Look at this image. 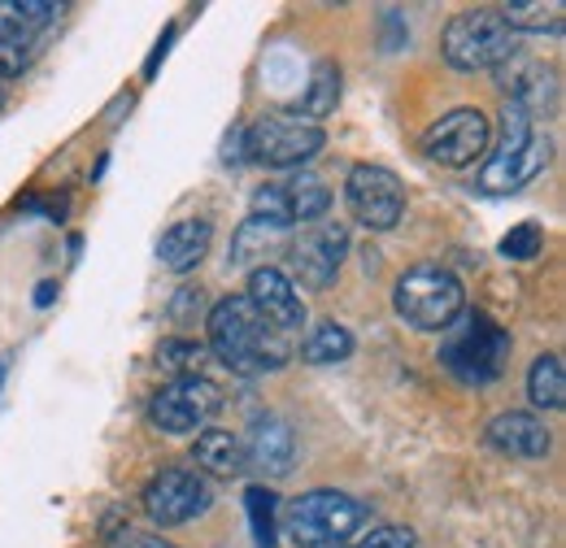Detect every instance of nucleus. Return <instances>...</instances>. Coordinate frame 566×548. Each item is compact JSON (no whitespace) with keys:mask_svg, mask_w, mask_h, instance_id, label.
Masks as SVG:
<instances>
[{"mask_svg":"<svg viewBox=\"0 0 566 548\" xmlns=\"http://www.w3.org/2000/svg\"><path fill=\"white\" fill-rule=\"evenodd\" d=\"M287 188V209H292V222H314V218H323L327 209H332V192H327V183H318V179H296V183H283Z\"/></svg>","mask_w":566,"mask_h":548,"instance_id":"a878e982","label":"nucleus"},{"mask_svg":"<svg viewBox=\"0 0 566 548\" xmlns=\"http://www.w3.org/2000/svg\"><path fill=\"white\" fill-rule=\"evenodd\" d=\"M496 18L510 27V31H532V35H563V4H523V0H514V4H505V9H496Z\"/></svg>","mask_w":566,"mask_h":548,"instance_id":"5701e85b","label":"nucleus"},{"mask_svg":"<svg viewBox=\"0 0 566 548\" xmlns=\"http://www.w3.org/2000/svg\"><path fill=\"white\" fill-rule=\"evenodd\" d=\"M157 366L175 370V379H206V370L213 366V352L206 344L175 336V340H166L157 348Z\"/></svg>","mask_w":566,"mask_h":548,"instance_id":"412c9836","label":"nucleus"},{"mask_svg":"<svg viewBox=\"0 0 566 548\" xmlns=\"http://www.w3.org/2000/svg\"><path fill=\"white\" fill-rule=\"evenodd\" d=\"M484 440L493 444L496 453H505V457H523V462L545 457L549 444H554L549 426H545L536 413H523V410L496 413L493 422H489V431H484Z\"/></svg>","mask_w":566,"mask_h":548,"instance_id":"4468645a","label":"nucleus"},{"mask_svg":"<svg viewBox=\"0 0 566 548\" xmlns=\"http://www.w3.org/2000/svg\"><path fill=\"white\" fill-rule=\"evenodd\" d=\"M0 383H4V361H0Z\"/></svg>","mask_w":566,"mask_h":548,"instance_id":"7c9ffc66","label":"nucleus"},{"mask_svg":"<svg viewBox=\"0 0 566 548\" xmlns=\"http://www.w3.org/2000/svg\"><path fill=\"white\" fill-rule=\"evenodd\" d=\"M440 53L458 74L496 70L514 57V31L496 18V9H467L444 27Z\"/></svg>","mask_w":566,"mask_h":548,"instance_id":"423d86ee","label":"nucleus"},{"mask_svg":"<svg viewBox=\"0 0 566 548\" xmlns=\"http://www.w3.org/2000/svg\"><path fill=\"white\" fill-rule=\"evenodd\" d=\"M361 548H423V545H419V536L410 527H375L361 540Z\"/></svg>","mask_w":566,"mask_h":548,"instance_id":"c756f323","label":"nucleus"},{"mask_svg":"<svg viewBox=\"0 0 566 548\" xmlns=\"http://www.w3.org/2000/svg\"><path fill=\"white\" fill-rule=\"evenodd\" d=\"M354 352V336H349V327H340V323H318L305 340H301V361H310V366H336V361H345Z\"/></svg>","mask_w":566,"mask_h":548,"instance_id":"aec40b11","label":"nucleus"},{"mask_svg":"<svg viewBox=\"0 0 566 548\" xmlns=\"http://www.w3.org/2000/svg\"><path fill=\"white\" fill-rule=\"evenodd\" d=\"M253 218L275 222V226H292V209H287V188L283 183H266L253 192Z\"/></svg>","mask_w":566,"mask_h":548,"instance_id":"bb28decb","label":"nucleus"},{"mask_svg":"<svg viewBox=\"0 0 566 548\" xmlns=\"http://www.w3.org/2000/svg\"><path fill=\"white\" fill-rule=\"evenodd\" d=\"M244 301H249L275 331H283V336L301 331V323H305V305H301V296H296V283L283 271H275V266L249 274Z\"/></svg>","mask_w":566,"mask_h":548,"instance_id":"ddd939ff","label":"nucleus"},{"mask_svg":"<svg viewBox=\"0 0 566 548\" xmlns=\"http://www.w3.org/2000/svg\"><path fill=\"white\" fill-rule=\"evenodd\" d=\"M287 226H275V222H262V218H249L235 240H231V266H253V271H266L275 266V257L287 253Z\"/></svg>","mask_w":566,"mask_h":548,"instance_id":"f3484780","label":"nucleus"},{"mask_svg":"<svg viewBox=\"0 0 566 548\" xmlns=\"http://www.w3.org/2000/svg\"><path fill=\"white\" fill-rule=\"evenodd\" d=\"M218 405H222V388L213 383L210 375L206 379H170L153 397L148 418L166 435H188V431H201L213 413H218Z\"/></svg>","mask_w":566,"mask_h":548,"instance_id":"9d476101","label":"nucleus"},{"mask_svg":"<svg viewBox=\"0 0 566 548\" xmlns=\"http://www.w3.org/2000/svg\"><path fill=\"white\" fill-rule=\"evenodd\" d=\"M210 348L213 361H222L231 375H271L283 370L292 357V344L283 331H275L244 296H222L210 309Z\"/></svg>","mask_w":566,"mask_h":548,"instance_id":"f257e3e1","label":"nucleus"},{"mask_svg":"<svg viewBox=\"0 0 566 548\" xmlns=\"http://www.w3.org/2000/svg\"><path fill=\"white\" fill-rule=\"evenodd\" d=\"M31 49H35V31H27L0 9V78H18L31 66Z\"/></svg>","mask_w":566,"mask_h":548,"instance_id":"4be33fe9","label":"nucleus"},{"mask_svg":"<svg viewBox=\"0 0 566 548\" xmlns=\"http://www.w3.org/2000/svg\"><path fill=\"white\" fill-rule=\"evenodd\" d=\"M545 166H549V139L536 131L527 109L505 101V109H501V144H496L493 157L480 166V179H475L480 192L484 197H510V192L527 188Z\"/></svg>","mask_w":566,"mask_h":548,"instance_id":"f03ea898","label":"nucleus"},{"mask_svg":"<svg viewBox=\"0 0 566 548\" xmlns=\"http://www.w3.org/2000/svg\"><path fill=\"white\" fill-rule=\"evenodd\" d=\"M361 523H366V509L336 487L305 492L283 509L287 540L296 548H340L361 531Z\"/></svg>","mask_w":566,"mask_h":548,"instance_id":"39448f33","label":"nucleus"},{"mask_svg":"<svg viewBox=\"0 0 566 548\" xmlns=\"http://www.w3.org/2000/svg\"><path fill=\"white\" fill-rule=\"evenodd\" d=\"M336 101H340V70L332 66V62H318L305 96H301V105H296V114L314 123V118H327L336 109Z\"/></svg>","mask_w":566,"mask_h":548,"instance_id":"b1692460","label":"nucleus"},{"mask_svg":"<svg viewBox=\"0 0 566 548\" xmlns=\"http://www.w3.org/2000/svg\"><path fill=\"white\" fill-rule=\"evenodd\" d=\"M510 361V336L496 327L489 314H458L453 327H444L440 340V366L471 388L496 383Z\"/></svg>","mask_w":566,"mask_h":548,"instance_id":"7ed1b4c3","label":"nucleus"},{"mask_svg":"<svg viewBox=\"0 0 566 548\" xmlns=\"http://www.w3.org/2000/svg\"><path fill=\"white\" fill-rule=\"evenodd\" d=\"M527 397L536 410H563L566 405V370L558 352H545L527 370Z\"/></svg>","mask_w":566,"mask_h":548,"instance_id":"6ab92c4d","label":"nucleus"},{"mask_svg":"<svg viewBox=\"0 0 566 548\" xmlns=\"http://www.w3.org/2000/svg\"><path fill=\"white\" fill-rule=\"evenodd\" d=\"M489 144H493V123L484 109H453L427 127L423 157L444 170H467L489 152Z\"/></svg>","mask_w":566,"mask_h":548,"instance_id":"1a4fd4ad","label":"nucleus"},{"mask_svg":"<svg viewBox=\"0 0 566 548\" xmlns=\"http://www.w3.org/2000/svg\"><path fill=\"white\" fill-rule=\"evenodd\" d=\"M210 240H213V226L206 218H184V222H175V226L161 235L157 262L175 274L197 271V266L206 262V253H210Z\"/></svg>","mask_w":566,"mask_h":548,"instance_id":"dca6fc26","label":"nucleus"},{"mask_svg":"<svg viewBox=\"0 0 566 548\" xmlns=\"http://www.w3.org/2000/svg\"><path fill=\"white\" fill-rule=\"evenodd\" d=\"M244 505H249V527H253V540L258 548H275V518H280V496L271 492V487H262V483H253L249 492H244Z\"/></svg>","mask_w":566,"mask_h":548,"instance_id":"393cba45","label":"nucleus"},{"mask_svg":"<svg viewBox=\"0 0 566 548\" xmlns=\"http://www.w3.org/2000/svg\"><path fill=\"white\" fill-rule=\"evenodd\" d=\"M323 144L327 136L318 123L275 109V114H262L253 127H244V161L266 170H292V166H305Z\"/></svg>","mask_w":566,"mask_h":548,"instance_id":"0eeeda50","label":"nucleus"},{"mask_svg":"<svg viewBox=\"0 0 566 548\" xmlns=\"http://www.w3.org/2000/svg\"><path fill=\"white\" fill-rule=\"evenodd\" d=\"M345 205L366 231H392L406 213V183L388 166L357 161L345 179Z\"/></svg>","mask_w":566,"mask_h":548,"instance_id":"6e6552de","label":"nucleus"},{"mask_svg":"<svg viewBox=\"0 0 566 548\" xmlns=\"http://www.w3.org/2000/svg\"><path fill=\"white\" fill-rule=\"evenodd\" d=\"M192 457L206 475H218V479H231L244 471V440L231 435V431H201L197 444H192Z\"/></svg>","mask_w":566,"mask_h":548,"instance_id":"a211bd4d","label":"nucleus"},{"mask_svg":"<svg viewBox=\"0 0 566 548\" xmlns=\"http://www.w3.org/2000/svg\"><path fill=\"white\" fill-rule=\"evenodd\" d=\"M541 244H545L541 226H536V222H518V226L501 240V257H510V262H532V257L541 253Z\"/></svg>","mask_w":566,"mask_h":548,"instance_id":"cd10ccee","label":"nucleus"},{"mask_svg":"<svg viewBox=\"0 0 566 548\" xmlns=\"http://www.w3.org/2000/svg\"><path fill=\"white\" fill-rule=\"evenodd\" d=\"M296 462V440L292 426L283 418H262L253 426V435L244 440V466L262 471V475H283Z\"/></svg>","mask_w":566,"mask_h":548,"instance_id":"2eb2a0df","label":"nucleus"},{"mask_svg":"<svg viewBox=\"0 0 566 548\" xmlns=\"http://www.w3.org/2000/svg\"><path fill=\"white\" fill-rule=\"evenodd\" d=\"M349 253V231L336 222H323V226H310L301 231L292 244H287V257H292V274L305 283V287H332L336 274H340V262Z\"/></svg>","mask_w":566,"mask_h":548,"instance_id":"f8f14e48","label":"nucleus"},{"mask_svg":"<svg viewBox=\"0 0 566 548\" xmlns=\"http://www.w3.org/2000/svg\"><path fill=\"white\" fill-rule=\"evenodd\" d=\"M144 514L157 527H188L213 505V487L192 471H161L144 487Z\"/></svg>","mask_w":566,"mask_h":548,"instance_id":"9b49d317","label":"nucleus"},{"mask_svg":"<svg viewBox=\"0 0 566 548\" xmlns=\"http://www.w3.org/2000/svg\"><path fill=\"white\" fill-rule=\"evenodd\" d=\"M392 305L397 318L415 331H444L458 323V314H467V287L458 283V274L444 266H415L397 278L392 287Z\"/></svg>","mask_w":566,"mask_h":548,"instance_id":"20e7f679","label":"nucleus"},{"mask_svg":"<svg viewBox=\"0 0 566 548\" xmlns=\"http://www.w3.org/2000/svg\"><path fill=\"white\" fill-rule=\"evenodd\" d=\"M105 548H179V545H166L161 536L140 531V527H118V531L105 536Z\"/></svg>","mask_w":566,"mask_h":548,"instance_id":"c85d7f7f","label":"nucleus"}]
</instances>
